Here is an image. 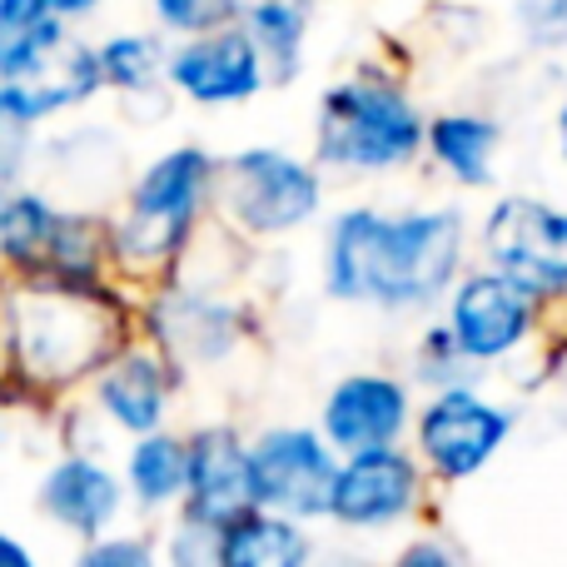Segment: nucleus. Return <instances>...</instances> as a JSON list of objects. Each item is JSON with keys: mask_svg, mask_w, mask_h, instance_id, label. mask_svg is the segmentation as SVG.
Masks as SVG:
<instances>
[{"mask_svg": "<svg viewBox=\"0 0 567 567\" xmlns=\"http://www.w3.org/2000/svg\"><path fill=\"white\" fill-rule=\"evenodd\" d=\"M423 130L429 105L413 80L369 55L319 90L303 155L323 169V179H393L423 165Z\"/></svg>", "mask_w": 567, "mask_h": 567, "instance_id": "20e7f679", "label": "nucleus"}, {"mask_svg": "<svg viewBox=\"0 0 567 567\" xmlns=\"http://www.w3.org/2000/svg\"><path fill=\"white\" fill-rule=\"evenodd\" d=\"M319 10L323 0H245L239 6V30L255 40L259 60H265L269 90L299 85V75L309 70Z\"/></svg>", "mask_w": 567, "mask_h": 567, "instance_id": "412c9836", "label": "nucleus"}, {"mask_svg": "<svg viewBox=\"0 0 567 567\" xmlns=\"http://www.w3.org/2000/svg\"><path fill=\"white\" fill-rule=\"evenodd\" d=\"M473 259L518 279L543 303L567 299V205L528 189L488 195L473 219Z\"/></svg>", "mask_w": 567, "mask_h": 567, "instance_id": "423d86ee", "label": "nucleus"}, {"mask_svg": "<svg viewBox=\"0 0 567 567\" xmlns=\"http://www.w3.org/2000/svg\"><path fill=\"white\" fill-rule=\"evenodd\" d=\"M0 567H40V558L20 538H10V533L0 528Z\"/></svg>", "mask_w": 567, "mask_h": 567, "instance_id": "72a5a7b5", "label": "nucleus"}, {"mask_svg": "<svg viewBox=\"0 0 567 567\" xmlns=\"http://www.w3.org/2000/svg\"><path fill=\"white\" fill-rule=\"evenodd\" d=\"M239 6L245 0H145V25H155L169 40H185L219 25H235Z\"/></svg>", "mask_w": 567, "mask_h": 567, "instance_id": "393cba45", "label": "nucleus"}, {"mask_svg": "<svg viewBox=\"0 0 567 567\" xmlns=\"http://www.w3.org/2000/svg\"><path fill=\"white\" fill-rule=\"evenodd\" d=\"M323 215H329V179L303 150L255 140L219 155L215 219L239 245H284Z\"/></svg>", "mask_w": 567, "mask_h": 567, "instance_id": "39448f33", "label": "nucleus"}, {"mask_svg": "<svg viewBox=\"0 0 567 567\" xmlns=\"http://www.w3.org/2000/svg\"><path fill=\"white\" fill-rule=\"evenodd\" d=\"M70 567H155V548L145 538H95Z\"/></svg>", "mask_w": 567, "mask_h": 567, "instance_id": "c85d7f7f", "label": "nucleus"}, {"mask_svg": "<svg viewBox=\"0 0 567 567\" xmlns=\"http://www.w3.org/2000/svg\"><path fill=\"white\" fill-rule=\"evenodd\" d=\"M135 303L140 293L120 279H6L20 409H40L70 399L75 389H90V379L125 343L140 339Z\"/></svg>", "mask_w": 567, "mask_h": 567, "instance_id": "f03ea898", "label": "nucleus"}, {"mask_svg": "<svg viewBox=\"0 0 567 567\" xmlns=\"http://www.w3.org/2000/svg\"><path fill=\"white\" fill-rule=\"evenodd\" d=\"M165 85L175 105L219 115V110H245L259 95H269V70L259 60L255 40L235 20V25L205 30V35L169 40Z\"/></svg>", "mask_w": 567, "mask_h": 567, "instance_id": "1a4fd4ad", "label": "nucleus"}, {"mask_svg": "<svg viewBox=\"0 0 567 567\" xmlns=\"http://www.w3.org/2000/svg\"><path fill=\"white\" fill-rule=\"evenodd\" d=\"M175 389H179V369L155 349V343L135 339L90 379L85 393L110 429L130 433V439H145V433L165 429Z\"/></svg>", "mask_w": 567, "mask_h": 567, "instance_id": "4468645a", "label": "nucleus"}, {"mask_svg": "<svg viewBox=\"0 0 567 567\" xmlns=\"http://www.w3.org/2000/svg\"><path fill=\"white\" fill-rule=\"evenodd\" d=\"M513 419L508 409L488 403L473 383L439 389L419 413V453L443 478H468L503 449Z\"/></svg>", "mask_w": 567, "mask_h": 567, "instance_id": "f8f14e48", "label": "nucleus"}, {"mask_svg": "<svg viewBox=\"0 0 567 567\" xmlns=\"http://www.w3.org/2000/svg\"><path fill=\"white\" fill-rule=\"evenodd\" d=\"M0 409H20L16 353H10V313H6V275H0Z\"/></svg>", "mask_w": 567, "mask_h": 567, "instance_id": "7c9ffc66", "label": "nucleus"}, {"mask_svg": "<svg viewBox=\"0 0 567 567\" xmlns=\"http://www.w3.org/2000/svg\"><path fill=\"white\" fill-rule=\"evenodd\" d=\"M35 503L50 523H60L65 533H75V538H85V543H95V538H105V528L120 518V508H125V488H120V478L105 463L75 449L45 468Z\"/></svg>", "mask_w": 567, "mask_h": 567, "instance_id": "6ab92c4d", "label": "nucleus"}, {"mask_svg": "<svg viewBox=\"0 0 567 567\" xmlns=\"http://www.w3.org/2000/svg\"><path fill=\"white\" fill-rule=\"evenodd\" d=\"M35 155H40V130H30L0 95V195L35 179Z\"/></svg>", "mask_w": 567, "mask_h": 567, "instance_id": "cd10ccee", "label": "nucleus"}, {"mask_svg": "<svg viewBox=\"0 0 567 567\" xmlns=\"http://www.w3.org/2000/svg\"><path fill=\"white\" fill-rule=\"evenodd\" d=\"M40 6L50 10V16H60L70 30H85V25H95L100 16H105L115 0H40Z\"/></svg>", "mask_w": 567, "mask_h": 567, "instance_id": "2f4dec72", "label": "nucleus"}, {"mask_svg": "<svg viewBox=\"0 0 567 567\" xmlns=\"http://www.w3.org/2000/svg\"><path fill=\"white\" fill-rule=\"evenodd\" d=\"M553 150H558V165L567 169V90L558 95V105H553Z\"/></svg>", "mask_w": 567, "mask_h": 567, "instance_id": "f704fd0d", "label": "nucleus"}, {"mask_svg": "<svg viewBox=\"0 0 567 567\" xmlns=\"http://www.w3.org/2000/svg\"><path fill=\"white\" fill-rule=\"evenodd\" d=\"M65 199L45 185H16L0 195V275L6 279H45L55 259V239L65 225Z\"/></svg>", "mask_w": 567, "mask_h": 567, "instance_id": "aec40b11", "label": "nucleus"}, {"mask_svg": "<svg viewBox=\"0 0 567 567\" xmlns=\"http://www.w3.org/2000/svg\"><path fill=\"white\" fill-rule=\"evenodd\" d=\"M215 175L219 155L199 140H175L130 169L125 189L105 209L115 279L125 289L145 293L179 269L189 245L215 219Z\"/></svg>", "mask_w": 567, "mask_h": 567, "instance_id": "7ed1b4c3", "label": "nucleus"}, {"mask_svg": "<svg viewBox=\"0 0 567 567\" xmlns=\"http://www.w3.org/2000/svg\"><path fill=\"white\" fill-rule=\"evenodd\" d=\"M130 155H125V135L120 125L95 115H75L60 120L40 135V155H35V185H45L55 199L65 205H85V209H110L115 195L130 179Z\"/></svg>", "mask_w": 567, "mask_h": 567, "instance_id": "9d476101", "label": "nucleus"}, {"mask_svg": "<svg viewBox=\"0 0 567 567\" xmlns=\"http://www.w3.org/2000/svg\"><path fill=\"white\" fill-rule=\"evenodd\" d=\"M185 468H189V453L179 433H145V439L130 443V458H125V483L145 508H165V503L185 498Z\"/></svg>", "mask_w": 567, "mask_h": 567, "instance_id": "b1692460", "label": "nucleus"}, {"mask_svg": "<svg viewBox=\"0 0 567 567\" xmlns=\"http://www.w3.org/2000/svg\"><path fill=\"white\" fill-rule=\"evenodd\" d=\"M538 313H543L538 293L523 289L518 279L498 275V269L478 265V259L463 269V279L443 299V323H449L453 343H458V353L473 369L513 359L533 339Z\"/></svg>", "mask_w": 567, "mask_h": 567, "instance_id": "6e6552de", "label": "nucleus"}, {"mask_svg": "<svg viewBox=\"0 0 567 567\" xmlns=\"http://www.w3.org/2000/svg\"><path fill=\"white\" fill-rule=\"evenodd\" d=\"M169 567H219V533L185 518V528L169 543Z\"/></svg>", "mask_w": 567, "mask_h": 567, "instance_id": "c756f323", "label": "nucleus"}, {"mask_svg": "<svg viewBox=\"0 0 567 567\" xmlns=\"http://www.w3.org/2000/svg\"><path fill=\"white\" fill-rule=\"evenodd\" d=\"M513 35L533 55H567V0H513Z\"/></svg>", "mask_w": 567, "mask_h": 567, "instance_id": "a878e982", "label": "nucleus"}, {"mask_svg": "<svg viewBox=\"0 0 567 567\" xmlns=\"http://www.w3.org/2000/svg\"><path fill=\"white\" fill-rule=\"evenodd\" d=\"M90 45H95L105 100H115L120 120H130V125L169 120V110H175V95L165 85L169 35H159L155 25H110L90 35Z\"/></svg>", "mask_w": 567, "mask_h": 567, "instance_id": "ddd939ff", "label": "nucleus"}, {"mask_svg": "<svg viewBox=\"0 0 567 567\" xmlns=\"http://www.w3.org/2000/svg\"><path fill=\"white\" fill-rule=\"evenodd\" d=\"M333 478H339V463L323 433L313 429H269L249 443V488H255V508L265 513H279V518L329 513Z\"/></svg>", "mask_w": 567, "mask_h": 567, "instance_id": "9b49d317", "label": "nucleus"}, {"mask_svg": "<svg viewBox=\"0 0 567 567\" xmlns=\"http://www.w3.org/2000/svg\"><path fill=\"white\" fill-rule=\"evenodd\" d=\"M413 379L433 383V393L453 389V383H473V363L458 353V343H453V333H449L443 319L419 333V349H413Z\"/></svg>", "mask_w": 567, "mask_h": 567, "instance_id": "bb28decb", "label": "nucleus"}, {"mask_svg": "<svg viewBox=\"0 0 567 567\" xmlns=\"http://www.w3.org/2000/svg\"><path fill=\"white\" fill-rule=\"evenodd\" d=\"M508 125L488 105H443L429 110L423 130V165L458 195H483L498 185Z\"/></svg>", "mask_w": 567, "mask_h": 567, "instance_id": "2eb2a0df", "label": "nucleus"}, {"mask_svg": "<svg viewBox=\"0 0 567 567\" xmlns=\"http://www.w3.org/2000/svg\"><path fill=\"white\" fill-rule=\"evenodd\" d=\"M75 35L40 0H0V85L35 80Z\"/></svg>", "mask_w": 567, "mask_h": 567, "instance_id": "4be33fe9", "label": "nucleus"}, {"mask_svg": "<svg viewBox=\"0 0 567 567\" xmlns=\"http://www.w3.org/2000/svg\"><path fill=\"white\" fill-rule=\"evenodd\" d=\"M189 468H185V518L199 528H225L239 513L255 508L249 488V443L229 423H209L185 439Z\"/></svg>", "mask_w": 567, "mask_h": 567, "instance_id": "dca6fc26", "label": "nucleus"}, {"mask_svg": "<svg viewBox=\"0 0 567 567\" xmlns=\"http://www.w3.org/2000/svg\"><path fill=\"white\" fill-rule=\"evenodd\" d=\"M309 538L293 528V518L249 508L219 528V567H303Z\"/></svg>", "mask_w": 567, "mask_h": 567, "instance_id": "5701e85b", "label": "nucleus"}, {"mask_svg": "<svg viewBox=\"0 0 567 567\" xmlns=\"http://www.w3.org/2000/svg\"><path fill=\"white\" fill-rule=\"evenodd\" d=\"M140 339L155 343L179 373L215 369L245 339V309L229 289H195V284L165 279L140 293L135 303Z\"/></svg>", "mask_w": 567, "mask_h": 567, "instance_id": "0eeeda50", "label": "nucleus"}, {"mask_svg": "<svg viewBox=\"0 0 567 567\" xmlns=\"http://www.w3.org/2000/svg\"><path fill=\"white\" fill-rule=\"evenodd\" d=\"M413 413V393L393 373H343L329 389L319 413V433L329 449L363 453V449H389Z\"/></svg>", "mask_w": 567, "mask_h": 567, "instance_id": "f3484780", "label": "nucleus"}, {"mask_svg": "<svg viewBox=\"0 0 567 567\" xmlns=\"http://www.w3.org/2000/svg\"><path fill=\"white\" fill-rule=\"evenodd\" d=\"M393 567H458V558L449 548H439V543H413Z\"/></svg>", "mask_w": 567, "mask_h": 567, "instance_id": "473e14b6", "label": "nucleus"}, {"mask_svg": "<svg viewBox=\"0 0 567 567\" xmlns=\"http://www.w3.org/2000/svg\"><path fill=\"white\" fill-rule=\"evenodd\" d=\"M473 265L463 199H349L319 219V289L343 309L429 313Z\"/></svg>", "mask_w": 567, "mask_h": 567, "instance_id": "f257e3e1", "label": "nucleus"}, {"mask_svg": "<svg viewBox=\"0 0 567 567\" xmlns=\"http://www.w3.org/2000/svg\"><path fill=\"white\" fill-rule=\"evenodd\" d=\"M413 503H419V463L389 443V449L349 453V463H339L329 513L349 528H379L403 518Z\"/></svg>", "mask_w": 567, "mask_h": 567, "instance_id": "a211bd4d", "label": "nucleus"}]
</instances>
